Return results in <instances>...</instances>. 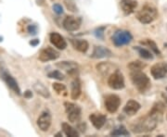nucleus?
Masks as SVG:
<instances>
[{
	"label": "nucleus",
	"mask_w": 167,
	"mask_h": 137,
	"mask_svg": "<svg viewBox=\"0 0 167 137\" xmlns=\"http://www.w3.org/2000/svg\"><path fill=\"white\" fill-rule=\"evenodd\" d=\"M163 112V105L157 103L153 106L148 116L141 119L139 122L132 126V131L135 133L148 132L153 131L158 125L159 120L162 119Z\"/></svg>",
	"instance_id": "obj_1"
},
{
	"label": "nucleus",
	"mask_w": 167,
	"mask_h": 137,
	"mask_svg": "<svg viewBox=\"0 0 167 137\" xmlns=\"http://www.w3.org/2000/svg\"><path fill=\"white\" fill-rule=\"evenodd\" d=\"M131 81L139 92L143 93L150 86V80L141 70L131 71Z\"/></svg>",
	"instance_id": "obj_2"
},
{
	"label": "nucleus",
	"mask_w": 167,
	"mask_h": 137,
	"mask_svg": "<svg viewBox=\"0 0 167 137\" xmlns=\"http://www.w3.org/2000/svg\"><path fill=\"white\" fill-rule=\"evenodd\" d=\"M157 15H158V12L154 7L150 5H145L141 8V10H139L138 14H136V18H138V20L141 23L149 24V23H151L157 18Z\"/></svg>",
	"instance_id": "obj_3"
},
{
	"label": "nucleus",
	"mask_w": 167,
	"mask_h": 137,
	"mask_svg": "<svg viewBox=\"0 0 167 137\" xmlns=\"http://www.w3.org/2000/svg\"><path fill=\"white\" fill-rule=\"evenodd\" d=\"M65 111L67 113L68 119L72 123H76L80 121L81 119V108L76 104H73L71 102H65Z\"/></svg>",
	"instance_id": "obj_4"
},
{
	"label": "nucleus",
	"mask_w": 167,
	"mask_h": 137,
	"mask_svg": "<svg viewBox=\"0 0 167 137\" xmlns=\"http://www.w3.org/2000/svg\"><path fill=\"white\" fill-rule=\"evenodd\" d=\"M112 39V43L114 44L115 47H123V45L128 44L132 41L133 36L128 31L119 30V31H116L113 34Z\"/></svg>",
	"instance_id": "obj_5"
},
{
	"label": "nucleus",
	"mask_w": 167,
	"mask_h": 137,
	"mask_svg": "<svg viewBox=\"0 0 167 137\" xmlns=\"http://www.w3.org/2000/svg\"><path fill=\"white\" fill-rule=\"evenodd\" d=\"M108 84L112 89L121 90L125 87V78L120 70L113 71L108 79Z\"/></svg>",
	"instance_id": "obj_6"
},
{
	"label": "nucleus",
	"mask_w": 167,
	"mask_h": 137,
	"mask_svg": "<svg viewBox=\"0 0 167 137\" xmlns=\"http://www.w3.org/2000/svg\"><path fill=\"white\" fill-rule=\"evenodd\" d=\"M104 105L106 109L110 113H115L121 105V99L116 95H109L105 97Z\"/></svg>",
	"instance_id": "obj_7"
},
{
	"label": "nucleus",
	"mask_w": 167,
	"mask_h": 137,
	"mask_svg": "<svg viewBox=\"0 0 167 137\" xmlns=\"http://www.w3.org/2000/svg\"><path fill=\"white\" fill-rule=\"evenodd\" d=\"M81 23H82L81 18L74 17V16H67L64 19L62 25L66 31L74 32V31H77L81 27Z\"/></svg>",
	"instance_id": "obj_8"
},
{
	"label": "nucleus",
	"mask_w": 167,
	"mask_h": 137,
	"mask_svg": "<svg viewBox=\"0 0 167 137\" xmlns=\"http://www.w3.org/2000/svg\"><path fill=\"white\" fill-rule=\"evenodd\" d=\"M58 57H59V53L56 49L50 47H48L44 48L43 50H41L38 58L42 62H48V61H50V60H55L58 58Z\"/></svg>",
	"instance_id": "obj_9"
},
{
	"label": "nucleus",
	"mask_w": 167,
	"mask_h": 137,
	"mask_svg": "<svg viewBox=\"0 0 167 137\" xmlns=\"http://www.w3.org/2000/svg\"><path fill=\"white\" fill-rule=\"evenodd\" d=\"M150 73L152 75V77L156 80L164 78L165 75L167 74V63L160 62L154 64L150 69Z\"/></svg>",
	"instance_id": "obj_10"
},
{
	"label": "nucleus",
	"mask_w": 167,
	"mask_h": 137,
	"mask_svg": "<svg viewBox=\"0 0 167 137\" xmlns=\"http://www.w3.org/2000/svg\"><path fill=\"white\" fill-rule=\"evenodd\" d=\"M51 115L48 111H43L37 119V126L43 132H47L51 125Z\"/></svg>",
	"instance_id": "obj_11"
},
{
	"label": "nucleus",
	"mask_w": 167,
	"mask_h": 137,
	"mask_svg": "<svg viewBox=\"0 0 167 137\" xmlns=\"http://www.w3.org/2000/svg\"><path fill=\"white\" fill-rule=\"evenodd\" d=\"M49 40L50 43L54 45L55 47H57L58 49L63 50L67 47V43L65 41V39L63 38V36H62L58 33H52L49 35Z\"/></svg>",
	"instance_id": "obj_12"
},
{
	"label": "nucleus",
	"mask_w": 167,
	"mask_h": 137,
	"mask_svg": "<svg viewBox=\"0 0 167 137\" xmlns=\"http://www.w3.org/2000/svg\"><path fill=\"white\" fill-rule=\"evenodd\" d=\"M89 119L91 121V123L93 124V126L99 130L104 126V124L106 123V119H107V118H106L105 115H103L101 113H92L89 116Z\"/></svg>",
	"instance_id": "obj_13"
},
{
	"label": "nucleus",
	"mask_w": 167,
	"mask_h": 137,
	"mask_svg": "<svg viewBox=\"0 0 167 137\" xmlns=\"http://www.w3.org/2000/svg\"><path fill=\"white\" fill-rule=\"evenodd\" d=\"M140 108H141V106L138 101H135V100L131 99L125 104V108H124V112L128 116H133V115L138 113V111L140 109Z\"/></svg>",
	"instance_id": "obj_14"
},
{
	"label": "nucleus",
	"mask_w": 167,
	"mask_h": 137,
	"mask_svg": "<svg viewBox=\"0 0 167 137\" xmlns=\"http://www.w3.org/2000/svg\"><path fill=\"white\" fill-rule=\"evenodd\" d=\"M3 78L6 82V83L8 84V86L13 91V92L15 94H17L18 96H20L22 93H21V89L18 85V83L16 82V80H15L12 76L7 72H4L3 73Z\"/></svg>",
	"instance_id": "obj_15"
},
{
	"label": "nucleus",
	"mask_w": 167,
	"mask_h": 137,
	"mask_svg": "<svg viewBox=\"0 0 167 137\" xmlns=\"http://www.w3.org/2000/svg\"><path fill=\"white\" fill-rule=\"evenodd\" d=\"M112 56V51L105 47H95L93 53H92V57L94 58H105V57H111Z\"/></svg>",
	"instance_id": "obj_16"
},
{
	"label": "nucleus",
	"mask_w": 167,
	"mask_h": 137,
	"mask_svg": "<svg viewBox=\"0 0 167 137\" xmlns=\"http://www.w3.org/2000/svg\"><path fill=\"white\" fill-rule=\"evenodd\" d=\"M138 7V2L135 0H122L121 8L125 15H130L135 12V9Z\"/></svg>",
	"instance_id": "obj_17"
},
{
	"label": "nucleus",
	"mask_w": 167,
	"mask_h": 137,
	"mask_svg": "<svg viewBox=\"0 0 167 137\" xmlns=\"http://www.w3.org/2000/svg\"><path fill=\"white\" fill-rule=\"evenodd\" d=\"M71 43L72 47L75 50H77L82 53H85L89 47L88 42L85 40H81V39H72Z\"/></svg>",
	"instance_id": "obj_18"
},
{
	"label": "nucleus",
	"mask_w": 167,
	"mask_h": 137,
	"mask_svg": "<svg viewBox=\"0 0 167 137\" xmlns=\"http://www.w3.org/2000/svg\"><path fill=\"white\" fill-rule=\"evenodd\" d=\"M56 66L59 68L60 70H64L68 71L71 74L73 72H76L78 69V65L73 61H62L59 63H57Z\"/></svg>",
	"instance_id": "obj_19"
},
{
	"label": "nucleus",
	"mask_w": 167,
	"mask_h": 137,
	"mask_svg": "<svg viewBox=\"0 0 167 137\" xmlns=\"http://www.w3.org/2000/svg\"><path fill=\"white\" fill-rule=\"evenodd\" d=\"M81 95V83L79 79H74L72 82V92H71V97L73 100H76L79 98Z\"/></svg>",
	"instance_id": "obj_20"
},
{
	"label": "nucleus",
	"mask_w": 167,
	"mask_h": 137,
	"mask_svg": "<svg viewBox=\"0 0 167 137\" xmlns=\"http://www.w3.org/2000/svg\"><path fill=\"white\" fill-rule=\"evenodd\" d=\"M34 89L38 95L42 96L45 98H48L50 96V93H49L48 89L41 83H35L34 84Z\"/></svg>",
	"instance_id": "obj_21"
},
{
	"label": "nucleus",
	"mask_w": 167,
	"mask_h": 137,
	"mask_svg": "<svg viewBox=\"0 0 167 137\" xmlns=\"http://www.w3.org/2000/svg\"><path fill=\"white\" fill-rule=\"evenodd\" d=\"M62 130L64 132V133L69 136V137H78L79 136V132L74 129L72 126H71L69 123H62Z\"/></svg>",
	"instance_id": "obj_22"
},
{
	"label": "nucleus",
	"mask_w": 167,
	"mask_h": 137,
	"mask_svg": "<svg viewBox=\"0 0 167 137\" xmlns=\"http://www.w3.org/2000/svg\"><path fill=\"white\" fill-rule=\"evenodd\" d=\"M141 44H143L144 45H147V47L150 49V50H152L154 54L156 55H161V51L160 49L158 48L157 47V44L154 41L152 40H150V39H146L145 41H142Z\"/></svg>",
	"instance_id": "obj_23"
},
{
	"label": "nucleus",
	"mask_w": 167,
	"mask_h": 137,
	"mask_svg": "<svg viewBox=\"0 0 167 137\" xmlns=\"http://www.w3.org/2000/svg\"><path fill=\"white\" fill-rule=\"evenodd\" d=\"M129 134H130V132L123 125L118 126L111 132V135H112V136H128Z\"/></svg>",
	"instance_id": "obj_24"
},
{
	"label": "nucleus",
	"mask_w": 167,
	"mask_h": 137,
	"mask_svg": "<svg viewBox=\"0 0 167 137\" xmlns=\"http://www.w3.org/2000/svg\"><path fill=\"white\" fill-rule=\"evenodd\" d=\"M135 49L139 52V54L140 55L141 57L145 58V59H152L153 58V56L151 54L148 49L144 48V47H135Z\"/></svg>",
	"instance_id": "obj_25"
},
{
	"label": "nucleus",
	"mask_w": 167,
	"mask_h": 137,
	"mask_svg": "<svg viewBox=\"0 0 167 137\" xmlns=\"http://www.w3.org/2000/svg\"><path fill=\"white\" fill-rule=\"evenodd\" d=\"M146 65L139 60H136V61H132L129 65H128V68L131 70V71H135V70H141Z\"/></svg>",
	"instance_id": "obj_26"
},
{
	"label": "nucleus",
	"mask_w": 167,
	"mask_h": 137,
	"mask_svg": "<svg viewBox=\"0 0 167 137\" xmlns=\"http://www.w3.org/2000/svg\"><path fill=\"white\" fill-rule=\"evenodd\" d=\"M48 76L51 79H56V80H58V81H62L64 80V75L60 72L59 70H53L51 72H49L48 74Z\"/></svg>",
	"instance_id": "obj_27"
},
{
	"label": "nucleus",
	"mask_w": 167,
	"mask_h": 137,
	"mask_svg": "<svg viewBox=\"0 0 167 137\" xmlns=\"http://www.w3.org/2000/svg\"><path fill=\"white\" fill-rule=\"evenodd\" d=\"M52 87H53V89L56 91L58 94H62V92H64V91L66 90V86L64 84L58 83H54Z\"/></svg>",
	"instance_id": "obj_28"
},
{
	"label": "nucleus",
	"mask_w": 167,
	"mask_h": 137,
	"mask_svg": "<svg viewBox=\"0 0 167 137\" xmlns=\"http://www.w3.org/2000/svg\"><path fill=\"white\" fill-rule=\"evenodd\" d=\"M65 5H66L68 9H70L72 11H77V8L75 7L74 3L72 1V0H65Z\"/></svg>",
	"instance_id": "obj_29"
},
{
	"label": "nucleus",
	"mask_w": 167,
	"mask_h": 137,
	"mask_svg": "<svg viewBox=\"0 0 167 137\" xmlns=\"http://www.w3.org/2000/svg\"><path fill=\"white\" fill-rule=\"evenodd\" d=\"M105 29H106L105 26H102V27L98 28V29L96 30V31H95V35H96L97 37L102 39V38H103V35H104V30H105Z\"/></svg>",
	"instance_id": "obj_30"
},
{
	"label": "nucleus",
	"mask_w": 167,
	"mask_h": 137,
	"mask_svg": "<svg viewBox=\"0 0 167 137\" xmlns=\"http://www.w3.org/2000/svg\"><path fill=\"white\" fill-rule=\"evenodd\" d=\"M53 10L56 14L58 15H60V14H62L63 13V8L62 7V5H59V4H55L53 5Z\"/></svg>",
	"instance_id": "obj_31"
},
{
	"label": "nucleus",
	"mask_w": 167,
	"mask_h": 137,
	"mask_svg": "<svg viewBox=\"0 0 167 137\" xmlns=\"http://www.w3.org/2000/svg\"><path fill=\"white\" fill-rule=\"evenodd\" d=\"M27 31L30 34H37V27L36 25H34V24H31V25H29L28 28H27Z\"/></svg>",
	"instance_id": "obj_32"
},
{
	"label": "nucleus",
	"mask_w": 167,
	"mask_h": 137,
	"mask_svg": "<svg viewBox=\"0 0 167 137\" xmlns=\"http://www.w3.org/2000/svg\"><path fill=\"white\" fill-rule=\"evenodd\" d=\"M32 96H33V94H32V92L30 90H27V91H25V92H24V97L25 98L29 99V98H31Z\"/></svg>",
	"instance_id": "obj_33"
},
{
	"label": "nucleus",
	"mask_w": 167,
	"mask_h": 137,
	"mask_svg": "<svg viewBox=\"0 0 167 137\" xmlns=\"http://www.w3.org/2000/svg\"><path fill=\"white\" fill-rule=\"evenodd\" d=\"M38 44H39V40L38 39H34L32 41H30V44L33 45V47H36Z\"/></svg>",
	"instance_id": "obj_34"
},
{
	"label": "nucleus",
	"mask_w": 167,
	"mask_h": 137,
	"mask_svg": "<svg viewBox=\"0 0 167 137\" xmlns=\"http://www.w3.org/2000/svg\"><path fill=\"white\" fill-rule=\"evenodd\" d=\"M162 96H163V97H164V98H166V99H165V100H166V101H167V95H165V94H162Z\"/></svg>",
	"instance_id": "obj_35"
},
{
	"label": "nucleus",
	"mask_w": 167,
	"mask_h": 137,
	"mask_svg": "<svg viewBox=\"0 0 167 137\" xmlns=\"http://www.w3.org/2000/svg\"><path fill=\"white\" fill-rule=\"evenodd\" d=\"M1 41H3V37H2V38L0 37V42H1Z\"/></svg>",
	"instance_id": "obj_36"
},
{
	"label": "nucleus",
	"mask_w": 167,
	"mask_h": 137,
	"mask_svg": "<svg viewBox=\"0 0 167 137\" xmlns=\"http://www.w3.org/2000/svg\"><path fill=\"white\" fill-rule=\"evenodd\" d=\"M166 119H167V114H166Z\"/></svg>",
	"instance_id": "obj_37"
},
{
	"label": "nucleus",
	"mask_w": 167,
	"mask_h": 137,
	"mask_svg": "<svg viewBox=\"0 0 167 137\" xmlns=\"http://www.w3.org/2000/svg\"><path fill=\"white\" fill-rule=\"evenodd\" d=\"M166 91H167V87H166Z\"/></svg>",
	"instance_id": "obj_38"
}]
</instances>
